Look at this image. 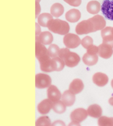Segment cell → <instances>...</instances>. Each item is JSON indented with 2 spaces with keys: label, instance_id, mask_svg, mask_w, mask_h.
Returning <instances> with one entry per match:
<instances>
[{
  "label": "cell",
  "instance_id": "1",
  "mask_svg": "<svg viewBox=\"0 0 113 126\" xmlns=\"http://www.w3.org/2000/svg\"><path fill=\"white\" fill-rule=\"evenodd\" d=\"M58 57L64 60L67 67H75L80 62L79 55L76 53L70 52L69 49L67 47L60 49Z\"/></svg>",
  "mask_w": 113,
  "mask_h": 126
},
{
  "label": "cell",
  "instance_id": "2",
  "mask_svg": "<svg viewBox=\"0 0 113 126\" xmlns=\"http://www.w3.org/2000/svg\"><path fill=\"white\" fill-rule=\"evenodd\" d=\"M47 28L49 31L55 34L60 35H66L69 32L70 26L66 21L60 19H53L48 24Z\"/></svg>",
  "mask_w": 113,
  "mask_h": 126
},
{
  "label": "cell",
  "instance_id": "3",
  "mask_svg": "<svg viewBox=\"0 0 113 126\" xmlns=\"http://www.w3.org/2000/svg\"><path fill=\"white\" fill-rule=\"evenodd\" d=\"M63 42L65 46L68 49H75L81 43V40L77 34L68 33L64 35Z\"/></svg>",
  "mask_w": 113,
  "mask_h": 126
},
{
  "label": "cell",
  "instance_id": "4",
  "mask_svg": "<svg viewBox=\"0 0 113 126\" xmlns=\"http://www.w3.org/2000/svg\"><path fill=\"white\" fill-rule=\"evenodd\" d=\"M35 56L39 63L50 59L48 49H47L44 44L37 41L35 43Z\"/></svg>",
  "mask_w": 113,
  "mask_h": 126
},
{
  "label": "cell",
  "instance_id": "5",
  "mask_svg": "<svg viewBox=\"0 0 113 126\" xmlns=\"http://www.w3.org/2000/svg\"><path fill=\"white\" fill-rule=\"evenodd\" d=\"M75 31L77 34L83 35V34L93 32L94 28H93V24L88 19L86 20H83L82 22H80L76 26Z\"/></svg>",
  "mask_w": 113,
  "mask_h": 126
},
{
  "label": "cell",
  "instance_id": "6",
  "mask_svg": "<svg viewBox=\"0 0 113 126\" xmlns=\"http://www.w3.org/2000/svg\"><path fill=\"white\" fill-rule=\"evenodd\" d=\"M51 84V78L45 74H38L35 76V86L39 89L49 87Z\"/></svg>",
  "mask_w": 113,
  "mask_h": 126
},
{
  "label": "cell",
  "instance_id": "7",
  "mask_svg": "<svg viewBox=\"0 0 113 126\" xmlns=\"http://www.w3.org/2000/svg\"><path fill=\"white\" fill-rule=\"evenodd\" d=\"M101 11L106 19L113 21V0H104Z\"/></svg>",
  "mask_w": 113,
  "mask_h": 126
},
{
  "label": "cell",
  "instance_id": "8",
  "mask_svg": "<svg viewBox=\"0 0 113 126\" xmlns=\"http://www.w3.org/2000/svg\"><path fill=\"white\" fill-rule=\"evenodd\" d=\"M88 113L87 110H85V109L79 108L72 111V113H70V119L72 121L81 123L84 121L88 117Z\"/></svg>",
  "mask_w": 113,
  "mask_h": 126
},
{
  "label": "cell",
  "instance_id": "9",
  "mask_svg": "<svg viewBox=\"0 0 113 126\" xmlns=\"http://www.w3.org/2000/svg\"><path fill=\"white\" fill-rule=\"evenodd\" d=\"M101 35L103 39V43L108 44L113 48V27H105L102 30Z\"/></svg>",
  "mask_w": 113,
  "mask_h": 126
},
{
  "label": "cell",
  "instance_id": "10",
  "mask_svg": "<svg viewBox=\"0 0 113 126\" xmlns=\"http://www.w3.org/2000/svg\"><path fill=\"white\" fill-rule=\"evenodd\" d=\"M89 20L91 21V22L93 24L94 32L102 30L106 27V20L104 18L100 15H95L92 18L89 19Z\"/></svg>",
  "mask_w": 113,
  "mask_h": 126
},
{
  "label": "cell",
  "instance_id": "11",
  "mask_svg": "<svg viewBox=\"0 0 113 126\" xmlns=\"http://www.w3.org/2000/svg\"><path fill=\"white\" fill-rule=\"evenodd\" d=\"M98 53L99 56L103 59H109L113 54V47L108 44L102 43L98 47Z\"/></svg>",
  "mask_w": 113,
  "mask_h": 126
},
{
  "label": "cell",
  "instance_id": "12",
  "mask_svg": "<svg viewBox=\"0 0 113 126\" xmlns=\"http://www.w3.org/2000/svg\"><path fill=\"white\" fill-rule=\"evenodd\" d=\"M53 105H54V102L49 98H47L39 103L37 106V110L39 113L41 115H46L53 108Z\"/></svg>",
  "mask_w": 113,
  "mask_h": 126
},
{
  "label": "cell",
  "instance_id": "13",
  "mask_svg": "<svg viewBox=\"0 0 113 126\" xmlns=\"http://www.w3.org/2000/svg\"><path fill=\"white\" fill-rule=\"evenodd\" d=\"M93 82L99 87H103L108 82V76L102 72H97L93 76Z\"/></svg>",
  "mask_w": 113,
  "mask_h": 126
},
{
  "label": "cell",
  "instance_id": "14",
  "mask_svg": "<svg viewBox=\"0 0 113 126\" xmlns=\"http://www.w3.org/2000/svg\"><path fill=\"white\" fill-rule=\"evenodd\" d=\"M47 93L48 98L52 100L54 103L58 101V100H60V98H62V95H61V93L60 92V90L54 85L49 86L48 87V89L47 90Z\"/></svg>",
  "mask_w": 113,
  "mask_h": 126
},
{
  "label": "cell",
  "instance_id": "15",
  "mask_svg": "<svg viewBox=\"0 0 113 126\" xmlns=\"http://www.w3.org/2000/svg\"><path fill=\"white\" fill-rule=\"evenodd\" d=\"M84 88V84L81 79H75L69 86V90L74 94H79Z\"/></svg>",
  "mask_w": 113,
  "mask_h": 126
},
{
  "label": "cell",
  "instance_id": "16",
  "mask_svg": "<svg viewBox=\"0 0 113 126\" xmlns=\"http://www.w3.org/2000/svg\"><path fill=\"white\" fill-rule=\"evenodd\" d=\"M36 41L44 44V45H47L53 41V36L48 31L42 32L39 35L36 36Z\"/></svg>",
  "mask_w": 113,
  "mask_h": 126
},
{
  "label": "cell",
  "instance_id": "17",
  "mask_svg": "<svg viewBox=\"0 0 113 126\" xmlns=\"http://www.w3.org/2000/svg\"><path fill=\"white\" fill-rule=\"evenodd\" d=\"M40 68L41 71L45 72H52L56 71V64L53 59H47L45 61L40 62Z\"/></svg>",
  "mask_w": 113,
  "mask_h": 126
},
{
  "label": "cell",
  "instance_id": "18",
  "mask_svg": "<svg viewBox=\"0 0 113 126\" xmlns=\"http://www.w3.org/2000/svg\"><path fill=\"white\" fill-rule=\"evenodd\" d=\"M81 14L79 10L72 9L68 11L66 13L65 18L68 22H70L71 23H75L79 20V19L81 18Z\"/></svg>",
  "mask_w": 113,
  "mask_h": 126
},
{
  "label": "cell",
  "instance_id": "19",
  "mask_svg": "<svg viewBox=\"0 0 113 126\" xmlns=\"http://www.w3.org/2000/svg\"><path fill=\"white\" fill-rule=\"evenodd\" d=\"M88 115L93 118H100L102 114V109L100 105L93 104L90 105L88 109Z\"/></svg>",
  "mask_w": 113,
  "mask_h": 126
},
{
  "label": "cell",
  "instance_id": "20",
  "mask_svg": "<svg viewBox=\"0 0 113 126\" xmlns=\"http://www.w3.org/2000/svg\"><path fill=\"white\" fill-rule=\"evenodd\" d=\"M75 94L72 93L69 90H66L62 95V100L67 107H70L74 105L75 102Z\"/></svg>",
  "mask_w": 113,
  "mask_h": 126
},
{
  "label": "cell",
  "instance_id": "21",
  "mask_svg": "<svg viewBox=\"0 0 113 126\" xmlns=\"http://www.w3.org/2000/svg\"><path fill=\"white\" fill-rule=\"evenodd\" d=\"M53 16L51 15V14L48 13H43L39 16L37 18V23L40 25V26H43V27H47L48 26V24L49 22L53 20Z\"/></svg>",
  "mask_w": 113,
  "mask_h": 126
},
{
  "label": "cell",
  "instance_id": "22",
  "mask_svg": "<svg viewBox=\"0 0 113 126\" xmlns=\"http://www.w3.org/2000/svg\"><path fill=\"white\" fill-rule=\"evenodd\" d=\"M98 55H90L88 53L84 54L83 57V62L88 66H93L98 63Z\"/></svg>",
  "mask_w": 113,
  "mask_h": 126
},
{
  "label": "cell",
  "instance_id": "23",
  "mask_svg": "<svg viewBox=\"0 0 113 126\" xmlns=\"http://www.w3.org/2000/svg\"><path fill=\"white\" fill-rule=\"evenodd\" d=\"M64 8L63 7V5L60 3H54L53 5H51V8H50L51 14L54 17H56V18H58L60 16H61L64 13Z\"/></svg>",
  "mask_w": 113,
  "mask_h": 126
},
{
  "label": "cell",
  "instance_id": "24",
  "mask_svg": "<svg viewBox=\"0 0 113 126\" xmlns=\"http://www.w3.org/2000/svg\"><path fill=\"white\" fill-rule=\"evenodd\" d=\"M101 10V4L97 1H91L87 5V11L91 14H97Z\"/></svg>",
  "mask_w": 113,
  "mask_h": 126
},
{
  "label": "cell",
  "instance_id": "25",
  "mask_svg": "<svg viewBox=\"0 0 113 126\" xmlns=\"http://www.w3.org/2000/svg\"><path fill=\"white\" fill-rule=\"evenodd\" d=\"M52 109L54 110L55 113H58V114H62L66 111L67 105L63 103L62 100V101L58 100L57 102L54 103V105H53Z\"/></svg>",
  "mask_w": 113,
  "mask_h": 126
},
{
  "label": "cell",
  "instance_id": "26",
  "mask_svg": "<svg viewBox=\"0 0 113 126\" xmlns=\"http://www.w3.org/2000/svg\"><path fill=\"white\" fill-rule=\"evenodd\" d=\"M99 126H113V117L101 116L98 119Z\"/></svg>",
  "mask_w": 113,
  "mask_h": 126
},
{
  "label": "cell",
  "instance_id": "27",
  "mask_svg": "<svg viewBox=\"0 0 113 126\" xmlns=\"http://www.w3.org/2000/svg\"><path fill=\"white\" fill-rule=\"evenodd\" d=\"M60 49L58 47L57 45L55 44H50L48 48V51H49V54L50 57H56L59 55V53Z\"/></svg>",
  "mask_w": 113,
  "mask_h": 126
},
{
  "label": "cell",
  "instance_id": "28",
  "mask_svg": "<svg viewBox=\"0 0 113 126\" xmlns=\"http://www.w3.org/2000/svg\"><path fill=\"white\" fill-rule=\"evenodd\" d=\"M35 126H51L50 119L47 117L44 116L41 117L37 119L35 122Z\"/></svg>",
  "mask_w": 113,
  "mask_h": 126
},
{
  "label": "cell",
  "instance_id": "29",
  "mask_svg": "<svg viewBox=\"0 0 113 126\" xmlns=\"http://www.w3.org/2000/svg\"><path fill=\"white\" fill-rule=\"evenodd\" d=\"M55 64H56V72H60L64 69V66L66 65L65 62L62 59H61L59 57H54L53 58Z\"/></svg>",
  "mask_w": 113,
  "mask_h": 126
},
{
  "label": "cell",
  "instance_id": "30",
  "mask_svg": "<svg viewBox=\"0 0 113 126\" xmlns=\"http://www.w3.org/2000/svg\"><path fill=\"white\" fill-rule=\"evenodd\" d=\"M93 41L92 38L89 36H87L81 40V44L82 45V46L85 49H88L90 47L93 45Z\"/></svg>",
  "mask_w": 113,
  "mask_h": 126
},
{
  "label": "cell",
  "instance_id": "31",
  "mask_svg": "<svg viewBox=\"0 0 113 126\" xmlns=\"http://www.w3.org/2000/svg\"><path fill=\"white\" fill-rule=\"evenodd\" d=\"M98 49H99L98 47L93 45L87 49V53L90 55H98Z\"/></svg>",
  "mask_w": 113,
  "mask_h": 126
},
{
  "label": "cell",
  "instance_id": "32",
  "mask_svg": "<svg viewBox=\"0 0 113 126\" xmlns=\"http://www.w3.org/2000/svg\"><path fill=\"white\" fill-rule=\"evenodd\" d=\"M65 2L74 7H78L81 5L82 0H64Z\"/></svg>",
  "mask_w": 113,
  "mask_h": 126
},
{
  "label": "cell",
  "instance_id": "33",
  "mask_svg": "<svg viewBox=\"0 0 113 126\" xmlns=\"http://www.w3.org/2000/svg\"><path fill=\"white\" fill-rule=\"evenodd\" d=\"M35 11H36V13H35V17L38 18V16H39V13L41 12V6L39 2L35 3Z\"/></svg>",
  "mask_w": 113,
  "mask_h": 126
},
{
  "label": "cell",
  "instance_id": "34",
  "mask_svg": "<svg viewBox=\"0 0 113 126\" xmlns=\"http://www.w3.org/2000/svg\"><path fill=\"white\" fill-rule=\"evenodd\" d=\"M35 26H36V36H38L41 34V28H40V25L38 23L35 24Z\"/></svg>",
  "mask_w": 113,
  "mask_h": 126
},
{
  "label": "cell",
  "instance_id": "35",
  "mask_svg": "<svg viewBox=\"0 0 113 126\" xmlns=\"http://www.w3.org/2000/svg\"><path fill=\"white\" fill-rule=\"evenodd\" d=\"M51 126H65V124H64L63 121H57L56 122H54L53 124H51Z\"/></svg>",
  "mask_w": 113,
  "mask_h": 126
},
{
  "label": "cell",
  "instance_id": "36",
  "mask_svg": "<svg viewBox=\"0 0 113 126\" xmlns=\"http://www.w3.org/2000/svg\"><path fill=\"white\" fill-rule=\"evenodd\" d=\"M69 126H80V123L77 121H72V122L69 124Z\"/></svg>",
  "mask_w": 113,
  "mask_h": 126
},
{
  "label": "cell",
  "instance_id": "37",
  "mask_svg": "<svg viewBox=\"0 0 113 126\" xmlns=\"http://www.w3.org/2000/svg\"><path fill=\"white\" fill-rule=\"evenodd\" d=\"M109 103H110V105L113 106V96H112V97L109 99Z\"/></svg>",
  "mask_w": 113,
  "mask_h": 126
},
{
  "label": "cell",
  "instance_id": "38",
  "mask_svg": "<svg viewBox=\"0 0 113 126\" xmlns=\"http://www.w3.org/2000/svg\"><path fill=\"white\" fill-rule=\"evenodd\" d=\"M111 86H112L113 88V80H112V82H111Z\"/></svg>",
  "mask_w": 113,
  "mask_h": 126
},
{
  "label": "cell",
  "instance_id": "39",
  "mask_svg": "<svg viewBox=\"0 0 113 126\" xmlns=\"http://www.w3.org/2000/svg\"><path fill=\"white\" fill-rule=\"evenodd\" d=\"M40 1H41V0H36V2H40Z\"/></svg>",
  "mask_w": 113,
  "mask_h": 126
}]
</instances>
